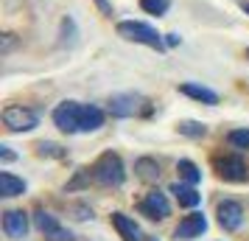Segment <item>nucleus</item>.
I'll return each instance as SVG.
<instances>
[{"label": "nucleus", "instance_id": "obj_1", "mask_svg": "<svg viewBox=\"0 0 249 241\" xmlns=\"http://www.w3.org/2000/svg\"><path fill=\"white\" fill-rule=\"evenodd\" d=\"M92 180L104 188H118L124 185L126 180V171H124V163L115 151H104L98 160L92 163Z\"/></svg>", "mask_w": 249, "mask_h": 241}, {"label": "nucleus", "instance_id": "obj_2", "mask_svg": "<svg viewBox=\"0 0 249 241\" xmlns=\"http://www.w3.org/2000/svg\"><path fill=\"white\" fill-rule=\"evenodd\" d=\"M118 37H124L126 42H140V45L157 48V51L165 48V39H162L151 25L140 23V20H121V23H118Z\"/></svg>", "mask_w": 249, "mask_h": 241}, {"label": "nucleus", "instance_id": "obj_3", "mask_svg": "<svg viewBox=\"0 0 249 241\" xmlns=\"http://www.w3.org/2000/svg\"><path fill=\"white\" fill-rule=\"evenodd\" d=\"M3 124L12 129V132H31L39 124V115L34 110L23 107V104H14V107H6L3 110Z\"/></svg>", "mask_w": 249, "mask_h": 241}, {"label": "nucleus", "instance_id": "obj_4", "mask_svg": "<svg viewBox=\"0 0 249 241\" xmlns=\"http://www.w3.org/2000/svg\"><path fill=\"white\" fill-rule=\"evenodd\" d=\"M140 112H148V107L146 98L137 93H121V95L109 98V115H115V118H132Z\"/></svg>", "mask_w": 249, "mask_h": 241}, {"label": "nucleus", "instance_id": "obj_5", "mask_svg": "<svg viewBox=\"0 0 249 241\" xmlns=\"http://www.w3.org/2000/svg\"><path fill=\"white\" fill-rule=\"evenodd\" d=\"M81 107H84V104H79V101H62L56 110H53V124H56L62 132H68V135L79 132Z\"/></svg>", "mask_w": 249, "mask_h": 241}, {"label": "nucleus", "instance_id": "obj_6", "mask_svg": "<svg viewBox=\"0 0 249 241\" xmlns=\"http://www.w3.org/2000/svg\"><path fill=\"white\" fill-rule=\"evenodd\" d=\"M213 166H215V171H218V177H224L230 183H244V180H247V166H244V160L235 157V154L215 157Z\"/></svg>", "mask_w": 249, "mask_h": 241}, {"label": "nucleus", "instance_id": "obj_7", "mask_svg": "<svg viewBox=\"0 0 249 241\" xmlns=\"http://www.w3.org/2000/svg\"><path fill=\"white\" fill-rule=\"evenodd\" d=\"M140 213L148 219H165L171 213V205H168V199H165V194L162 191H148L146 199L140 202Z\"/></svg>", "mask_w": 249, "mask_h": 241}, {"label": "nucleus", "instance_id": "obj_8", "mask_svg": "<svg viewBox=\"0 0 249 241\" xmlns=\"http://www.w3.org/2000/svg\"><path fill=\"white\" fill-rule=\"evenodd\" d=\"M215 216H218V224L224 230H238L241 222H244V207L238 202H232V199H224V202H218Z\"/></svg>", "mask_w": 249, "mask_h": 241}, {"label": "nucleus", "instance_id": "obj_9", "mask_svg": "<svg viewBox=\"0 0 249 241\" xmlns=\"http://www.w3.org/2000/svg\"><path fill=\"white\" fill-rule=\"evenodd\" d=\"M36 227L45 233V239H51V241H73V236H70L65 227H59V222L51 213H45V210H39L36 213Z\"/></svg>", "mask_w": 249, "mask_h": 241}, {"label": "nucleus", "instance_id": "obj_10", "mask_svg": "<svg viewBox=\"0 0 249 241\" xmlns=\"http://www.w3.org/2000/svg\"><path fill=\"white\" fill-rule=\"evenodd\" d=\"M204 230H207V219L202 213H191V216H185L179 222V227H177V239H199Z\"/></svg>", "mask_w": 249, "mask_h": 241}, {"label": "nucleus", "instance_id": "obj_11", "mask_svg": "<svg viewBox=\"0 0 249 241\" xmlns=\"http://www.w3.org/2000/svg\"><path fill=\"white\" fill-rule=\"evenodd\" d=\"M3 230H6L12 239H23L25 233H28V216H25L23 210H9V213L3 216Z\"/></svg>", "mask_w": 249, "mask_h": 241}, {"label": "nucleus", "instance_id": "obj_12", "mask_svg": "<svg viewBox=\"0 0 249 241\" xmlns=\"http://www.w3.org/2000/svg\"><path fill=\"white\" fill-rule=\"evenodd\" d=\"M112 224L121 233L124 241H143L140 239V227L135 224V219H129L126 213H112Z\"/></svg>", "mask_w": 249, "mask_h": 241}, {"label": "nucleus", "instance_id": "obj_13", "mask_svg": "<svg viewBox=\"0 0 249 241\" xmlns=\"http://www.w3.org/2000/svg\"><path fill=\"white\" fill-rule=\"evenodd\" d=\"M104 127V112L92 104H84L81 107V124H79V132H95V129Z\"/></svg>", "mask_w": 249, "mask_h": 241}, {"label": "nucleus", "instance_id": "obj_14", "mask_svg": "<svg viewBox=\"0 0 249 241\" xmlns=\"http://www.w3.org/2000/svg\"><path fill=\"white\" fill-rule=\"evenodd\" d=\"M171 194L177 196V202H179L182 207H196L199 202H202V194L193 188V185H182V183H174L171 185Z\"/></svg>", "mask_w": 249, "mask_h": 241}, {"label": "nucleus", "instance_id": "obj_15", "mask_svg": "<svg viewBox=\"0 0 249 241\" xmlns=\"http://www.w3.org/2000/svg\"><path fill=\"white\" fill-rule=\"evenodd\" d=\"M179 93H185V95H191V98H196V101L202 104H218V95H215L213 90H207V87H202V84H182Z\"/></svg>", "mask_w": 249, "mask_h": 241}, {"label": "nucleus", "instance_id": "obj_16", "mask_svg": "<svg viewBox=\"0 0 249 241\" xmlns=\"http://www.w3.org/2000/svg\"><path fill=\"white\" fill-rule=\"evenodd\" d=\"M23 191H25V183L20 177H14V174H9V171L0 174V194L3 196H20Z\"/></svg>", "mask_w": 249, "mask_h": 241}, {"label": "nucleus", "instance_id": "obj_17", "mask_svg": "<svg viewBox=\"0 0 249 241\" xmlns=\"http://www.w3.org/2000/svg\"><path fill=\"white\" fill-rule=\"evenodd\" d=\"M135 171H137V177L154 183V180H160V163L151 160V157H140V160L135 163Z\"/></svg>", "mask_w": 249, "mask_h": 241}, {"label": "nucleus", "instance_id": "obj_18", "mask_svg": "<svg viewBox=\"0 0 249 241\" xmlns=\"http://www.w3.org/2000/svg\"><path fill=\"white\" fill-rule=\"evenodd\" d=\"M177 171H179V180H185L188 185H196L202 180V171H199L196 163H191V160H179L177 163Z\"/></svg>", "mask_w": 249, "mask_h": 241}, {"label": "nucleus", "instance_id": "obj_19", "mask_svg": "<svg viewBox=\"0 0 249 241\" xmlns=\"http://www.w3.org/2000/svg\"><path fill=\"white\" fill-rule=\"evenodd\" d=\"M177 129H179V135H185V138H204L207 135V127L199 124V121H179Z\"/></svg>", "mask_w": 249, "mask_h": 241}, {"label": "nucleus", "instance_id": "obj_20", "mask_svg": "<svg viewBox=\"0 0 249 241\" xmlns=\"http://www.w3.org/2000/svg\"><path fill=\"white\" fill-rule=\"evenodd\" d=\"M140 9L146 14H154V17H162V14L171 9V0H140Z\"/></svg>", "mask_w": 249, "mask_h": 241}, {"label": "nucleus", "instance_id": "obj_21", "mask_svg": "<svg viewBox=\"0 0 249 241\" xmlns=\"http://www.w3.org/2000/svg\"><path fill=\"white\" fill-rule=\"evenodd\" d=\"M227 143L235 149H249V129H232L227 135Z\"/></svg>", "mask_w": 249, "mask_h": 241}, {"label": "nucleus", "instance_id": "obj_22", "mask_svg": "<svg viewBox=\"0 0 249 241\" xmlns=\"http://www.w3.org/2000/svg\"><path fill=\"white\" fill-rule=\"evenodd\" d=\"M73 42H76V23L70 17H65L62 20V39H59V45H73Z\"/></svg>", "mask_w": 249, "mask_h": 241}, {"label": "nucleus", "instance_id": "obj_23", "mask_svg": "<svg viewBox=\"0 0 249 241\" xmlns=\"http://www.w3.org/2000/svg\"><path fill=\"white\" fill-rule=\"evenodd\" d=\"M36 151H39V157H65V149L56 146V143H48V140H42L36 146Z\"/></svg>", "mask_w": 249, "mask_h": 241}, {"label": "nucleus", "instance_id": "obj_24", "mask_svg": "<svg viewBox=\"0 0 249 241\" xmlns=\"http://www.w3.org/2000/svg\"><path fill=\"white\" fill-rule=\"evenodd\" d=\"M92 180V168H79V174H76V180L73 183H68V191H76V188H84V185Z\"/></svg>", "mask_w": 249, "mask_h": 241}, {"label": "nucleus", "instance_id": "obj_25", "mask_svg": "<svg viewBox=\"0 0 249 241\" xmlns=\"http://www.w3.org/2000/svg\"><path fill=\"white\" fill-rule=\"evenodd\" d=\"M0 157H3V160H6V163H12L14 157H17V154H14V151L9 149V146H0Z\"/></svg>", "mask_w": 249, "mask_h": 241}, {"label": "nucleus", "instance_id": "obj_26", "mask_svg": "<svg viewBox=\"0 0 249 241\" xmlns=\"http://www.w3.org/2000/svg\"><path fill=\"white\" fill-rule=\"evenodd\" d=\"M179 45V34H165V48H177Z\"/></svg>", "mask_w": 249, "mask_h": 241}, {"label": "nucleus", "instance_id": "obj_27", "mask_svg": "<svg viewBox=\"0 0 249 241\" xmlns=\"http://www.w3.org/2000/svg\"><path fill=\"white\" fill-rule=\"evenodd\" d=\"M12 45H14V34H6V37H3V54H9Z\"/></svg>", "mask_w": 249, "mask_h": 241}, {"label": "nucleus", "instance_id": "obj_28", "mask_svg": "<svg viewBox=\"0 0 249 241\" xmlns=\"http://www.w3.org/2000/svg\"><path fill=\"white\" fill-rule=\"evenodd\" d=\"M95 3H98V6H101V12L107 14V17H112V6H109V3H107V0H95Z\"/></svg>", "mask_w": 249, "mask_h": 241}, {"label": "nucleus", "instance_id": "obj_29", "mask_svg": "<svg viewBox=\"0 0 249 241\" xmlns=\"http://www.w3.org/2000/svg\"><path fill=\"white\" fill-rule=\"evenodd\" d=\"M238 6H241V9H244V12L249 14V3H247V0H238Z\"/></svg>", "mask_w": 249, "mask_h": 241}, {"label": "nucleus", "instance_id": "obj_30", "mask_svg": "<svg viewBox=\"0 0 249 241\" xmlns=\"http://www.w3.org/2000/svg\"><path fill=\"white\" fill-rule=\"evenodd\" d=\"M247 56H249V48H247Z\"/></svg>", "mask_w": 249, "mask_h": 241}, {"label": "nucleus", "instance_id": "obj_31", "mask_svg": "<svg viewBox=\"0 0 249 241\" xmlns=\"http://www.w3.org/2000/svg\"><path fill=\"white\" fill-rule=\"evenodd\" d=\"M151 241H157V239H151Z\"/></svg>", "mask_w": 249, "mask_h": 241}]
</instances>
